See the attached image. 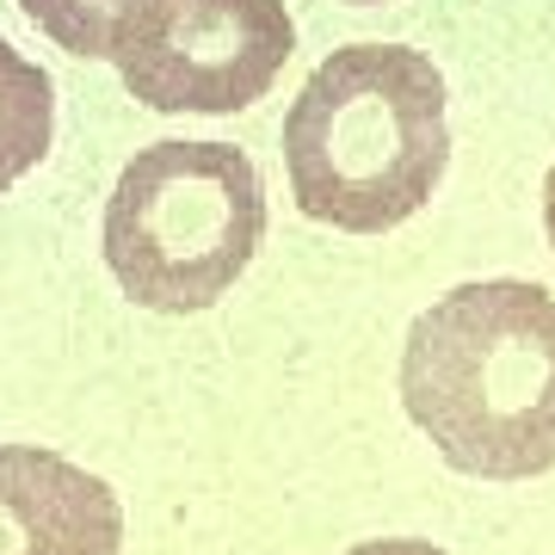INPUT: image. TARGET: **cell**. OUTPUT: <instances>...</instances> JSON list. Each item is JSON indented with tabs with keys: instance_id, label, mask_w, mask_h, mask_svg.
<instances>
[{
	"instance_id": "obj_1",
	"label": "cell",
	"mask_w": 555,
	"mask_h": 555,
	"mask_svg": "<svg viewBox=\"0 0 555 555\" xmlns=\"http://www.w3.org/2000/svg\"><path fill=\"white\" fill-rule=\"evenodd\" d=\"M401 401L463 476H543L555 463V297L525 278L444 291L408 327Z\"/></svg>"
},
{
	"instance_id": "obj_2",
	"label": "cell",
	"mask_w": 555,
	"mask_h": 555,
	"mask_svg": "<svg viewBox=\"0 0 555 555\" xmlns=\"http://www.w3.org/2000/svg\"><path fill=\"white\" fill-rule=\"evenodd\" d=\"M451 167L444 75L408 43H346L284 118V173L302 217L383 235L426 210Z\"/></svg>"
},
{
	"instance_id": "obj_3",
	"label": "cell",
	"mask_w": 555,
	"mask_h": 555,
	"mask_svg": "<svg viewBox=\"0 0 555 555\" xmlns=\"http://www.w3.org/2000/svg\"><path fill=\"white\" fill-rule=\"evenodd\" d=\"M266 235V192L235 142H149L105 204V266L137 309L198 315L235 291Z\"/></svg>"
},
{
	"instance_id": "obj_4",
	"label": "cell",
	"mask_w": 555,
	"mask_h": 555,
	"mask_svg": "<svg viewBox=\"0 0 555 555\" xmlns=\"http://www.w3.org/2000/svg\"><path fill=\"white\" fill-rule=\"evenodd\" d=\"M291 50L284 0H142L112 62L149 112L229 118L272 93Z\"/></svg>"
},
{
	"instance_id": "obj_5",
	"label": "cell",
	"mask_w": 555,
	"mask_h": 555,
	"mask_svg": "<svg viewBox=\"0 0 555 555\" xmlns=\"http://www.w3.org/2000/svg\"><path fill=\"white\" fill-rule=\"evenodd\" d=\"M0 555H124L112 481L43 444H0Z\"/></svg>"
},
{
	"instance_id": "obj_6",
	"label": "cell",
	"mask_w": 555,
	"mask_h": 555,
	"mask_svg": "<svg viewBox=\"0 0 555 555\" xmlns=\"http://www.w3.org/2000/svg\"><path fill=\"white\" fill-rule=\"evenodd\" d=\"M56 137V80L0 31V192L20 185Z\"/></svg>"
},
{
	"instance_id": "obj_7",
	"label": "cell",
	"mask_w": 555,
	"mask_h": 555,
	"mask_svg": "<svg viewBox=\"0 0 555 555\" xmlns=\"http://www.w3.org/2000/svg\"><path fill=\"white\" fill-rule=\"evenodd\" d=\"M25 20L38 25L43 38H56L68 56L80 62H112L124 25L137 20L142 0H20Z\"/></svg>"
},
{
	"instance_id": "obj_8",
	"label": "cell",
	"mask_w": 555,
	"mask_h": 555,
	"mask_svg": "<svg viewBox=\"0 0 555 555\" xmlns=\"http://www.w3.org/2000/svg\"><path fill=\"white\" fill-rule=\"evenodd\" d=\"M543 229H550V247H555V167L543 179Z\"/></svg>"
},
{
	"instance_id": "obj_9",
	"label": "cell",
	"mask_w": 555,
	"mask_h": 555,
	"mask_svg": "<svg viewBox=\"0 0 555 555\" xmlns=\"http://www.w3.org/2000/svg\"><path fill=\"white\" fill-rule=\"evenodd\" d=\"M352 7H377V0H352Z\"/></svg>"
}]
</instances>
